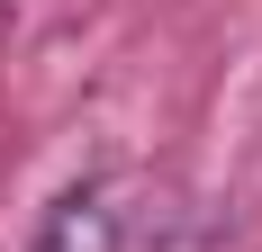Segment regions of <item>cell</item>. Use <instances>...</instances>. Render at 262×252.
I'll return each instance as SVG.
<instances>
[{
	"label": "cell",
	"mask_w": 262,
	"mask_h": 252,
	"mask_svg": "<svg viewBox=\"0 0 262 252\" xmlns=\"http://www.w3.org/2000/svg\"><path fill=\"white\" fill-rule=\"evenodd\" d=\"M118 243H127L118 189H108V180H81V189H63V198L36 216V234H27L18 252H118Z\"/></svg>",
	"instance_id": "1"
}]
</instances>
